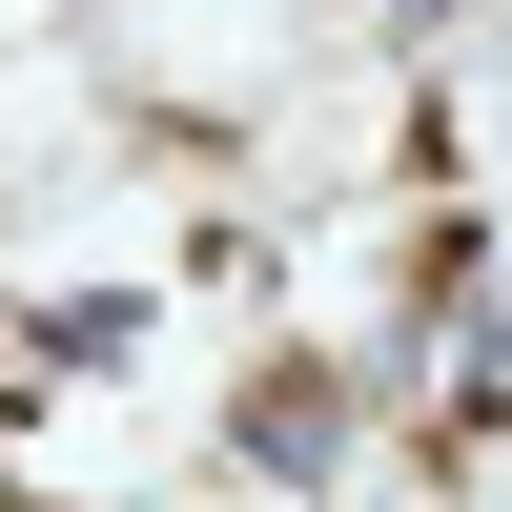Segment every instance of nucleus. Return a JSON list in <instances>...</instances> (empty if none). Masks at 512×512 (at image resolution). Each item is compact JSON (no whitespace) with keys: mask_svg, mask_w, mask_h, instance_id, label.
I'll return each mask as SVG.
<instances>
[{"mask_svg":"<svg viewBox=\"0 0 512 512\" xmlns=\"http://www.w3.org/2000/svg\"><path fill=\"white\" fill-rule=\"evenodd\" d=\"M226 451L267 492H328V472H349V369H267V390L226 410Z\"/></svg>","mask_w":512,"mask_h":512,"instance_id":"f257e3e1","label":"nucleus"}]
</instances>
